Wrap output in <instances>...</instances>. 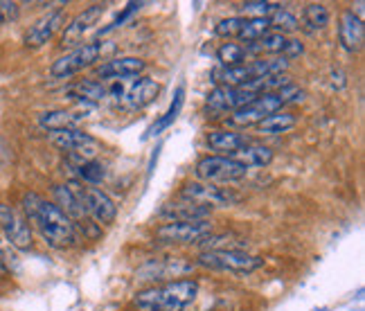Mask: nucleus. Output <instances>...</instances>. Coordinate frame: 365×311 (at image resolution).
<instances>
[{"mask_svg": "<svg viewBox=\"0 0 365 311\" xmlns=\"http://www.w3.org/2000/svg\"><path fill=\"white\" fill-rule=\"evenodd\" d=\"M23 210L27 214V221H32L52 249H70L77 241V230L72 221L63 214L55 203L43 199L34 192H27L23 197Z\"/></svg>", "mask_w": 365, "mask_h": 311, "instance_id": "obj_1", "label": "nucleus"}, {"mask_svg": "<svg viewBox=\"0 0 365 311\" xmlns=\"http://www.w3.org/2000/svg\"><path fill=\"white\" fill-rule=\"evenodd\" d=\"M199 296V282L192 277L171 280L160 286H149L138 291L133 307L138 311H185Z\"/></svg>", "mask_w": 365, "mask_h": 311, "instance_id": "obj_2", "label": "nucleus"}, {"mask_svg": "<svg viewBox=\"0 0 365 311\" xmlns=\"http://www.w3.org/2000/svg\"><path fill=\"white\" fill-rule=\"evenodd\" d=\"M197 264L212 271H230V273H253L262 269L264 260L257 255L244 253L237 249H221V251H203L197 257Z\"/></svg>", "mask_w": 365, "mask_h": 311, "instance_id": "obj_3", "label": "nucleus"}, {"mask_svg": "<svg viewBox=\"0 0 365 311\" xmlns=\"http://www.w3.org/2000/svg\"><path fill=\"white\" fill-rule=\"evenodd\" d=\"M66 187L74 194V199L79 201V206L84 208L86 217L98 221V223H113L117 217V206L113 203V199L102 192L100 187H91L84 185L81 180H70L66 183Z\"/></svg>", "mask_w": 365, "mask_h": 311, "instance_id": "obj_4", "label": "nucleus"}, {"mask_svg": "<svg viewBox=\"0 0 365 311\" xmlns=\"http://www.w3.org/2000/svg\"><path fill=\"white\" fill-rule=\"evenodd\" d=\"M248 167L230 156H206L197 163V178L210 185H228L246 178Z\"/></svg>", "mask_w": 365, "mask_h": 311, "instance_id": "obj_5", "label": "nucleus"}, {"mask_svg": "<svg viewBox=\"0 0 365 311\" xmlns=\"http://www.w3.org/2000/svg\"><path fill=\"white\" fill-rule=\"evenodd\" d=\"M102 55H104V46H102V43H98V41L81 43V46L72 48L68 55H63L57 61H52L50 74L55 79H68L70 74L81 72L86 68L95 66V61H100Z\"/></svg>", "mask_w": 365, "mask_h": 311, "instance_id": "obj_6", "label": "nucleus"}, {"mask_svg": "<svg viewBox=\"0 0 365 311\" xmlns=\"http://www.w3.org/2000/svg\"><path fill=\"white\" fill-rule=\"evenodd\" d=\"M48 140L63 149V152H70L74 158L79 160H95L102 152L100 140H95L91 133L81 131V128H61V131H48Z\"/></svg>", "mask_w": 365, "mask_h": 311, "instance_id": "obj_7", "label": "nucleus"}, {"mask_svg": "<svg viewBox=\"0 0 365 311\" xmlns=\"http://www.w3.org/2000/svg\"><path fill=\"white\" fill-rule=\"evenodd\" d=\"M180 199L199 203V206L206 208H228L234 203L241 201V194H237L234 190L210 185V183H185L180 187Z\"/></svg>", "mask_w": 365, "mask_h": 311, "instance_id": "obj_8", "label": "nucleus"}, {"mask_svg": "<svg viewBox=\"0 0 365 311\" xmlns=\"http://www.w3.org/2000/svg\"><path fill=\"white\" fill-rule=\"evenodd\" d=\"M277 111H284V104L282 100L277 98V93H264V95H257L253 102H248L241 109H237L232 115L228 124L232 126H255L260 124L262 120H266L268 115H273Z\"/></svg>", "mask_w": 365, "mask_h": 311, "instance_id": "obj_9", "label": "nucleus"}, {"mask_svg": "<svg viewBox=\"0 0 365 311\" xmlns=\"http://www.w3.org/2000/svg\"><path fill=\"white\" fill-rule=\"evenodd\" d=\"M214 228L210 219L203 221H178V223H165L156 230V239L165 244H199L203 237L212 234Z\"/></svg>", "mask_w": 365, "mask_h": 311, "instance_id": "obj_10", "label": "nucleus"}, {"mask_svg": "<svg viewBox=\"0 0 365 311\" xmlns=\"http://www.w3.org/2000/svg\"><path fill=\"white\" fill-rule=\"evenodd\" d=\"M106 12V5L104 3H93L74 16L70 23L63 27V34H61V48H77L81 46L84 37L100 23L102 16Z\"/></svg>", "mask_w": 365, "mask_h": 311, "instance_id": "obj_11", "label": "nucleus"}, {"mask_svg": "<svg viewBox=\"0 0 365 311\" xmlns=\"http://www.w3.org/2000/svg\"><path fill=\"white\" fill-rule=\"evenodd\" d=\"M61 27H66V9H52V12L43 14L39 20H34V25H29V29L25 32L23 37L25 48L29 50L43 48Z\"/></svg>", "mask_w": 365, "mask_h": 311, "instance_id": "obj_12", "label": "nucleus"}, {"mask_svg": "<svg viewBox=\"0 0 365 311\" xmlns=\"http://www.w3.org/2000/svg\"><path fill=\"white\" fill-rule=\"evenodd\" d=\"M0 230L5 232V237L18 251H29L32 244H34L27 219H23L16 210L5 206V203H0Z\"/></svg>", "mask_w": 365, "mask_h": 311, "instance_id": "obj_13", "label": "nucleus"}, {"mask_svg": "<svg viewBox=\"0 0 365 311\" xmlns=\"http://www.w3.org/2000/svg\"><path fill=\"white\" fill-rule=\"evenodd\" d=\"M257 95L244 91V88H228V86H214L208 93L206 104L212 111H221V113H234L241 106L253 102Z\"/></svg>", "mask_w": 365, "mask_h": 311, "instance_id": "obj_14", "label": "nucleus"}, {"mask_svg": "<svg viewBox=\"0 0 365 311\" xmlns=\"http://www.w3.org/2000/svg\"><path fill=\"white\" fill-rule=\"evenodd\" d=\"M158 93H160V81L152 77H140L131 88H126L122 93L120 104L128 111H140L158 98Z\"/></svg>", "mask_w": 365, "mask_h": 311, "instance_id": "obj_15", "label": "nucleus"}, {"mask_svg": "<svg viewBox=\"0 0 365 311\" xmlns=\"http://www.w3.org/2000/svg\"><path fill=\"white\" fill-rule=\"evenodd\" d=\"M145 70H147V61L142 59L117 57L95 68V74L102 79H128V77H138V74H142Z\"/></svg>", "mask_w": 365, "mask_h": 311, "instance_id": "obj_16", "label": "nucleus"}, {"mask_svg": "<svg viewBox=\"0 0 365 311\" xmlns=\"http://www.w3.org/2000/svg\"><path fill=\"white\" fill-rule=\"evenodd\" d=\"M338 41L347 52H361L365 43V27L359 16H354L352 9H345L338 20Z\"/></svg>", "mask_w": 365, "mask_h": 311, "instance_id": "obj_17", "label": "nucleus"}, {"mask_svg": "<svg viewBox=\"0 0 365 311\" xmlns=\"http://www.w3.org/2000/svg\"><path fill=\"white\" fill-rule=\"evenodd\" d=\"M158 217L167 219L169 223H178V221H203V219H210V208L180 199V201L165 203V206L160 208Z\"/></svg>", "mask_w": 365, "mask_h": 311, "instance_id": "obj_18", "label": "nucleus"}, {"mask_svg": "<svg viewBox=\"0 0 365 311\" xmlns=\"http://www.w3.org/2000/svg\"><path fill=\"white\" fill-rule=\"evenodd\" d=\"M286 43H288V37L284 34H277V32H268L266 37H262L260 41H255V43H248L246 46V55L248 57H282V52L286 48Z\"/></svg>", "mask_w": 365, "mask_h": 311, "instance_id": "obj_19", "label": "nucleus"}, {"mask_svg": "<svg viewBox=\"0 0 365 311\" xmlns=\"http://www.w3.org/2000/svg\"><path fill=\"white\" fill-rule=\"evenodd\" d=\"M210 77L217 86H228V88H241L244 84L253 79L248 63H244V66H217L210 72Z\"/></svg>", "mask_w": 365, "mask_h": 311, "instance_id": "obj_20", "label": "nucleus"}, {"mask_svg": "<svg viewBox=\"0 0 365 311\" xmlns=\"http://www.w3.org/2000/svg\"><path fill=\"white\" fill-rule=\"evenodd\" d=\"M244 145H246V138L237 131H232V128H217V131H212L208 135V147L225 156H232L234 152H239Z\"/></svg>", "mask_w": 365, "mask_h": 311, "instance_id": "obj_21", "label": "nucleus"}, {"mask_svg": "<svg viewBox=\"0 0 365 311\" xmlns=\"http://www.w3.org/2000/svg\"><path fill=\"white\" fill-rule=\"evenodd\" d=\"M230 158L239 160V163L246 165V167H266V165L273 163V152L268 147H264V145L246 143L239 152H234Z\"/></svg>", "mask_w": 365, "mask_h": 311, "instance_id": "obj_22", "label": "nucleus"}, {"mask_svg": "<svg viewBox=\"0 0 365 311\" xmlns=\"http://www.w3.org/2000/svg\"><path fill=\"white\" fill-rule=\"evenodd\" d=\"M291 61H286L284 57H260L248 61V70L253 79L260 77H271V74H286Z\"/></svg>", "mask_w": 365, "mask_h": 311, "instance_id": "obj_23", "label": "nucleus"}, {"mask_svg": "<svg viewBox=\"0 0 365 311\" xmlns=\"http://www.w3.org/2000/svg\"><path fill=\"white\" fill-rule=\"evenodd\" d=\"M81 115L72 111H48L39 115V126L48 131H61V128H79Z\"/></svg>", "mask_w": 365, "mask_h": 311, "instance_id": "obj_24", "label": "nucleus"}, {"mask_svg": "<svg viewBox=\"0 0 365 311\" xmlns=\"http://www.w3.org/2000/svg\"><path fill=\"white\" fill-rule=\"evenodd\" d=\"M298 124V117L288 111H277L273 115H268L266 120H262L260 124H255V128L264 135H280L291 131V128Z\"/></svg>", "mask_w": 365, "mask_h": 311, "instance_id": "obj_25", "label": "nucleus"}, {"mask_svg": "<svg viewBox=\"0 0 365 311\" xmlns=\"http://www.w3.org/2000/svg\"><path fill=\"white\" fill-rule=\"evenodd\" d=\"M329 25V9L323 3H309L303 9V25L307 32H320Z\"/></svg>", "mask_w": 365, "mask_h": 311, "instance_id": "obj_26", "label": "nucleus"}, {"mask_svg": "<svg viewBox=\"0 0 365 311\" xmlns=\"http://www.w3.org/2000/svg\"><path fill=\"white\" fill-rule=\"evenodd\" d=\"M217 59H219V66H244L248 55H246V46L228 41L217 50Z\"/></svg>", "mask_w": 365, "mask_h": 311, "instance_id": "obj_27", "label": "nucleus"}, {"mask_svg": "<svg viewBox=\"0 0 365 311\" xmlns=\"http://www.w3.org/2000/svg\"><path fill=\"white\" fill-rule=\"evenodd\" d=\"M244 18H268L273 16L277 9H282L280 3H271V0H248V3L239 5Z\"/></svg>", "mask_w": 365, "mask_h": 311, "instance_id": "obj_28", "label": "nucleus"}, {"mask_svg": "<svg viewBox=\"0 0 365 311\" xmlns=\"http://www.w3.org/2000/svg\"><path fill=\"white\" fill-rule=\"evenodd\" d=\"M268 32H271V25H268V18H246V23L239 32V41H244L246 46L248 43H255L260 41L262 37H266Z\"/></svg>", "mask_w": 365, "mask_h": 311, "instance_id": "obj_29", "label": "nucleus"}, {"mask_svg": "<svg viewBox=\"0 0 365 311\" xmlns=\"http://www.w3.org/2000/svg\"><path fill=\"white\" fill-rule=\"evenodd\" d=\"M70 93L74 95V98H84V100H88V102H102L106 95H109V91L104 88V86L100 81H95V79H84L79 84H74Z\"/></svg>", "mask_w": 365, "mask_h": 311, "instance_id": "obj_30", "label": "nucleus"}, {"mask_svg": "<svg viewBox=\"0 0 365 311\" xmlns=\"http://www.w3.org/2000/svg\"><path fill=\"white\" fill-rule=\"evenodd\" d=\"M268 25H271V32H277V34H291V32L300 29V20L296 14L286 12V9H277L273 16H268Z\"/></svg>", "mask_w": 365, "mask_h": 311, "instance_id": "obj_31", "label": "nucleus"}, {"mask_svg": "<svg viewBox=\"0 0 365 311\" xmlns=\"http://www.w3.org/2000/svg\"><path fill=\"white\" fill-rule=\"evenodd\" d=\"M77 160V174L81 180H86V183H102L104 176H106V171L102 167V163H98V160H79V158H74Z\"/></svg>", "mask_w": 365, "mask_h": 311, "instance_id": "obj_32", "label": "nucleus"}, {"mask_svg": "<svg viewBox=\"0 0 365 311\" xmlns=\"http://www.w3.org/2000/svg\"><path fill=\"white\" fill-rule=\"evenodd\" d=\"M182 95H185V88H182V86H180V88L176 91V95H174V100H171V104H169V109H167L165 117H160L158 124H154V126H152V131H149V133L156 135L158 131H163V128H167L171 122L176 120V115H178V111H180V106H182Z\"/></svg>", "mask_w": 365, "mask_h": 311, "instance_id": "obj_33", "label": "nucleus"}, {"mask_svg": "<svg viewBox=\"0 0 365 311\" xmlns=\"http://www.w3.org/2000/svg\"><path fill=\"white\" fill-rule=\"evenodd\" d=\"M244 23H246L244 16L223 18V20H219V25H217V37H221V39H237Z\"/></svg>", "mask_w": 365, "mask_h": 311, "instance_id": "obj_34", "label": "nucleus"}, {"mask_svg": "<svg viewBox=\"0 0 365 311\" xmlns=\"http://www.w3.org/2000/svg\"><path fill=\"white\" fill-rule=\"evenodd\" d=\"M20 16V5L14 0H0V27L16 23Z\"/></svg>", "mask_w": 365, "mask_h": 311, "instance_id": "obj_35", "label": "nucleus"}, {"mask_svg": "<svg viewBox=\"0 0 365 311\" xmlns=\"http://www.w3.org/2000/svg\"><path fill=\"white\" fill-rule=\"evenodd\" d=\"M140 7H142V3H128V5L122 9V14L117 16L111 25H106L104 29H100V32H98V37H106V34H109V32H113V29H117V27H122V25L126 23V20L131 18V16L138 12V9H140Z\"/></svg>", "mask_w": 365, "mask_h": 311, "instance_id": "obj_36", "label": "nucleus"}, {"mask_svg": "<svg viewBox=\"0 0 365 311\" xmlns=\"http://www.w3.org/2000/svg\"><path fill=\"white\" fill-rule=\"evenodd\" d=\"M277 98L282 100L284 106H288V104H300V102H305L307 93H305L303 88H300V86H296V84L291 81L288 86H284V88L277 91Z\"/></svg>", "mask_w": 365, "mask_h": 311, "instance_id": "obj_37", "label": "nucleus"}, {"mask_svg": "<svg viewBox=\"0 0 365 311\" xmlns=\"http://www.w3.org/2000/svg\"><path fill=\"white\" fill-rule=\"evenodd\" d=\"M305 52V46L303 43H300L298 39H288V43H286V48H284V52H282V57L286 59V61H291V59H296V57H300Z\"/></svg>", "mask_w": 365, "mask_h": 311, "instance_id": "obj_38", "label": "nucleus"}, {"mask_svg": "<svg viewBox=\"0 0 365 311\" xmlns=\"http://www.w3.org/2000/svg\"><path fill=\"white\" fill-rule=\"evenodd\" d=\"M9 269H7V255L0 251V275H5Z\"/></svg>", "mask_w": 365, "mask_h": 311, "instance_id": "obj_39", "label": "nucleus"}]
</instances>
